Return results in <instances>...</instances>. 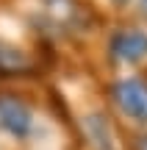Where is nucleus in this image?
I'll return each mask as SVG.
<instances>
[{
	"label": "nucleus",
	"mask_w": 147,
	"mask_h": 150,
	"mask_svg": "<svg viewBox=\"0 0 147 150\" xmlns=\"http://www.w3.org/2000/svg\"><path fill=\"white\" fill-rule=\"evenodd\" d=\"M133 147H136V150H147V134L136 136V142H133Z\"/></svg>",
	"instance_id": "6"
},
{
	"label": "nucleus",
	"mask_w": 147,
	"mask_h": 150,
	"mask_svg": "<svg viewBox=\"0 0 147 150\" xmlns=\"http://www.w3.org/2000/svg\"><path fill=\"white\" fill-rule=\"evenodd\" d=\"M142 8H144V14H147V0H142Z\"/></svg>",
	"instance_id": "7"
},
{
	"label": "nucleus",
	"mask_w": 147,
	"mask_h": 150,
	"mask_svg": "<svg viewBox=\"0 0 147 150\" xmlns=\"http://www.w3.org/2000/svg\"><path fill=\"white\" fill-rule=\"evenodd\" d=\"M114 3H128V0H114Z\"/></svg>",
	"instance_id": "8"
},
{
	"label": "nucleus",
	"mask_w": 147,
	"mask_h": 150,
	"mask_svg": "<svg viewBox=\"0 0 147 150\" xmlns=\"http://www.w3.org/2000/svg\"><path fill=\"white\" fill-rule=\"evenodd\" d=\"M97 128H100V131H94L92 125H89L92 136L97 139V147H100V150H114V145H111V136H108V122H106L103 117H97Z\"/></svg>",
	"instance_id": "5"
},
{
	"label": "nucleus",
	"mask_w": 147,
	"mask_h": 150,
	"mask_svg": "<svg viewBox=\"0 0 147 150\" xmlns=\"http://www.w3.org/2000/svg\"><path fill=\"white\" fill-rule=\"evenodd\" d=\"M0 70H28V59L20 50L0 45Z\"/></svg>",
	"instance_id": "4"
},
{
	"label": "nucleus",
	"mask_w": 147,
	"mask_h": 150,
	"mask_svg": "<svg viewBox=\"0 0 147 150\" xmlns=\"http://www.w3.org/2000/svg\"><path fill=\"white\" fill-rule=\"evenodd\" d=\"M0 125L14 136H28L33 128V114L14 95H0Z\"/></svg>",
	"instance_id": "3"
},
{
	"label": "nucleus",
	"mask_w": 147,
	"mask_h": 150,
	"mask_svg": "<svg viewBox=\"0 0 147 150\" xmlns=\"http://www.w3.org/2000/svg\"><path fill=\"white\" fill-rule=\"evenodd\" d=\"M111 97L120 106L122 114H128L136 122H147V86L136 78L120 81L111 86Z\"/></svg>",
	"instance_id": "1"
},
{
	"label": "nucleus",
	"mask_w": 147,
	"mask_h": 150,
	"mask_svg": "<svg viewBox=\"0 0 147 150\" xmlns=\"http://www.w3.org/2000/svg\"><path fill=\"white\" fill-rule=\"evenodd\" d=\"M111 56L125 64H136L147 56V33L139 28H122L111 36Z\"/></svg>",
	"instance_id": "2"
}]
</instances>
